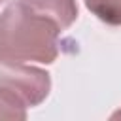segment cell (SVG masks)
Here are the masks:
<instances>
[{
	"mask_svg": "<svg viewBox=\"0 0 121 121\" xmlns=\"http://www.w3.org/2000/svg\"><path fill=\"white\" fill-rule=\"evenodd\" d=\"M60 26L23 0L0 11V60L51 64L59 55Z\"/></svg>",
	"mask_w": 121,
	"mask_h": 121,
	"instance_id": "1",
	"label": "cell"
},
{
	"mask_svg": "<svg viewBox=\"0 0 121 121\" xmlns=\"http://www.w3.org/2000/svg\"><path fill=\"white\" fill-rule=\"evenodd\" d=\"M0 87L15 93L26 108L42 104L51 91V78L45 70L13 60H0Z\"/></svg>",
	"mask_w": 121,
	"mask_h": 121,
	"instance_id": "2",
	"label": "cell"
},
{
	"mask_svg": "<svg viewBox=\"0 0 121 121\" xmlns=\"http://www.w3.org/2000/svg\"><path fill=\"white\" fill-rule=\"evenodd\" d=\"M26 6L36 9L42 15L53 19L60 30L68 28L78 19V4L76 0H23Z\"/></svg>",
	"mask_w": 121,
	"mask_h": 121,
	"instance_id": "3",
	"label": "cell"
},
{
	"mask_svg": "<svg viewBox=\"0 0 121 121\" xmlns=\"http://www.w3.org/2000/svg\"><path fill=\"white\" fill-rule=\"evenodd\" d=\"M85 6L102 23L121 26V0H85Z\"/></svg>",
	"mask_w": 121,
	"mask_h": 121,
	"instance_id": "4",
	"label": "cell"
},
{
	"mask_svg": "<svg viewBox=\"0 0 121 121\" xmlns=\"http://www.w3.org/2000/svg\"><path fill=\"white\" fill-rule=\"evenodd\" d=\"M0 119H26V104L4 87H0Z\"/></svg>",
	"mask_w": 121,
	"mask_h": 121,
	"instance_id": "5",
	"label": "cell"
},
{
	"mask_svg": "<svg viewBox=\"0 0 121 121\" xmlns=\"http://www.w3.org/2000/svg\"><path fill=\"white\" fill-rule=\"evenodd\" d=\"M119 117H121V110H117V112L112 115V119H119Z\"/></svg>",
	"mask_w": 121,
	"mask_h": 121,
	"instance_id": "6",
	"label": "cell"
},
{
	"mask_svg": "<svg viewBox=\"0 0 121 121\" xmlns=\"http://www.w3.org/2000/svg\"><path fill=\"white\" fill-rule=\"evenodd\" d=\"M0 2H2V0H0Z\"/></svg>",
	"mask_w": 121,
	"mask_h": 121,
	"instance_id": "7",
	"label": "cell"
}]
</instances>
